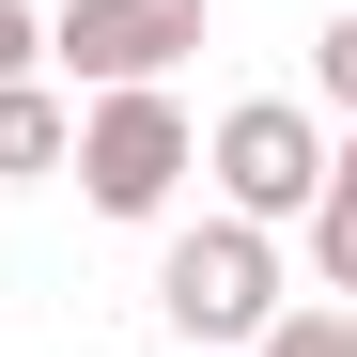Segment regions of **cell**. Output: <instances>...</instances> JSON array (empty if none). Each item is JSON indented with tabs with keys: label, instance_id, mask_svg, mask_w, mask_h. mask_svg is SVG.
I'll return each instance as SVG.
<instances>
[{
	"label": "cell",
	"instance_id": "ba28073f",
	"mask_svg": "<svg viewBox=\"0 0 357 357\" xmlns=\"http://www.w3.org/2000/svg\"><path fill=\"white\" fill-rule=\"evenodd\" d=\"M311 78H326V109L357 125V16H326V31H311Z\"/></svg>",
	"mask_w": 357,
	"mask_h": 357
},
{
	"label": "cell",
	"instance_id": "5b68a950",
	"mask_svg": "<svg viewBox=\"0 0 357 357\" xmlns=\"http://www.w3.org/2000/svg\"><path fill=\"white\" fill-rule=\"evenodd\" d=\"M63 155H78V109L47 78H0V187H16V171H63Z\"/></svg>",
	"mask_w": 357,
	"mask_h": 357
},
{
	"label": "cell",
	"instance_id": "6da1fadb",
	"mask_svg": "<svg viewBox=\"0 0 357 357\" xmlns=\"http://www.w3.org/2000/svg\"><path fill=\"white\" fill-rule=\"evenodd\" d=\"M155 311H171V342L187 357H249L295 295H280V233H249V218H187L155 249Z\"/></svg>",
	"mask_w": 357,
	"mask_h": 357
},
{
	"label": "cell",
	"instance_id": "277c9868",
	"mask_svg": "<svg viewBox=\"0 0 357 357\" xmlns=\"http://www.w3.org/2000/svg\"><path fill=\"white\" fill-rule=\"evenodd\" d=\"M202 31H218V0H63V16H47V63L78 93H155Z\"/></svg>",
	"mask_w": 357,
	"mask_h": 357
},
{
	"label": "cell",
	"instance_id": "8992f818",
	"mask_svg": "<svg viewBox=\"0 0 357 357\" xmlns=\"http://www.w3.org/2000/svg\"><path fill=\"white\" fill-rule=\"evenodd\" d=\"M249 357H357V311H326V295H295V311L249 342Z\"/></svg>",
	"mask_w": 357,
	"mask_h": 357
},
{
	"label": "cell",
	"instance_id": "3957f363",
	"mask_svg": "<svg viewBox=\"0 0 357 357\" xmlns=\"http://www.w3.org/2000/svg\"><path fill=\"white\" fill-rule=\"evenodd\" d=\"M63 171H78V202H93V218H171V187L202 171V125L171 109V78H155V93H93Z\"/></svg>",
	"mask_w": 357,
	"mask_h": 357
},
{
	"label": "cell",
	"instance_id": "9c48e42d",
	"mask_svg": "<svg viewBox=\"0 0 357 357\" xmlns=\"http://www.w3.org/2000/svg\"><path fill=\"white\" fill-rule=\"evenodd\" d=\"M47 63V16H31V0H0V78H31Z\"/></svg>",
	"mask_w": 357,
	"mask_h": 357
},
{
	"label": "cell",
	"instance_id": "7a4b0ae2",
	"mask_svg": "<svg viewBox=\"0 0 357 357\" xmlns=\"http://www.w3.org/2000/svg\"><path fill=\"white\" fill-rule=\"evenodd\" d=\"M202 171H218V218L280 233V218L326 202V125H311L295 93H233L218 125H202Z\"/></svg>",
	"mask_w": 357,
	"mask_h": 357
},
{
	"label": "cell",
	"instance_id": "52a82bcc",
	"mask_svg": "<svg viewBox=\"0 0 357 357\" xmlns=\"http://www.w3.org/2000/svg\"><path fill=\"white\" fill-rule=\"evenodd\" d=\"M311 280H326V311H357V218H311Z\"/></svg>",
	"mask_w": 357,
	"mask_h": 357
},
{
	"label": "cell",
	"instance_id": "30bf717a",
	"mask_svg": "<svg viewBox=\"0 0 357 357\" xmlns=\"http://www.w3.org/2000/svg\"><path fill=\"white\" fill-rule=\"evenodd\" d=\"M311 218H357V125L326 140V202H311Z\"/></svg>",
	"mask_w": 357,
	"mask_h": 357
}]
</instances>
